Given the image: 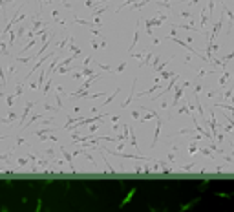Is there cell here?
I'll return each mask as SVG.
<instances>
[{
    "instance_id": "cell-1",
    "label": "cell",
    "mask_w": 234,
    "mask_h": 212,
    "mask_svg": "<svg viewBox=\"0 0 234 212\" xmlns=\"http://www.w3.org/2000/svg\"><path fill=\"white\" fill-rule=\"evenodd\" d=\"M134 192H136V190H130V194H128V196H126V197H124V199H123V203H121V207H124V205H126V203H128V201H130V197H132V196H134Z\"/></svg>"
}]
</instances>
